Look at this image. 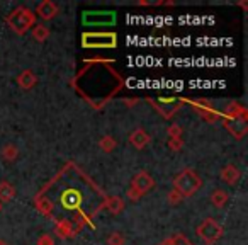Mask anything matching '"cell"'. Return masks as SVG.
Returning <instances> with one entry per match:
<instances>
[{"label": "cell", "mask_w": 248, "mask_h": 245, "mask_svg": "<svg viewBox=\"0 0 248 245\" xmlns=\"http://www.w3.org/2000/svg\"><path fill=\"white\" fill-rule=\"evenodd\" d=\"M107 245H126V238L121 231H112L107 237Z\"/></svg>", "instance_id": "44dd1931"}, {"label": "cell", "mask_w": 248, "mask_h": 245, "mask_svg": "<svg viewBox=\"0 0 248 245\" xmlns=\"http://www.w3.org/2000/svg\"><path fill=\"white\" fill-rule=\"evenodd\" d=\"M2 208H4V204H2V203H0V211H2Z\"/></svg>", "instance_id": "83f0119b"}, {"label": "cell", "mask_w": 248, "mask_h": 245, "mask_svg": "<svg viewBox=\"0 0 248 245\" xmlns=\"http://www.w3.org/2000/svg\"><path fill=\"white\" fill-rule=\"evenodd\" d=\"M36 19L38 17H36V14L31 9L21 5V7L14 9V11L7 16L5 22H7V26L11 28L12 33H16L17 36H24L28 31H31V28L36 26Z\"/></svg>", "instance_id": "6da1fadb"}, {"label": "cell", "mask_w": 248, "mask_h": 245, "mask_svg": "<svg viewBox=\"0 0 248 245\" xmlns=\"http://www.w3.org/2000/svg\"><path fill=\"white\" fill-rule=\"evenodd\" d=\"M99 148L102 150L104 153H110L117 148V142L116 138H112L110 135H104L102 138L99 140Z\"/></svg>", "instance_id": "ac0fdd59"}, {"label": "cell", "mask_w": 248, "mask_h": 245, "mask_svg": "<svg viewBox=\"0 0 248 245\" xmlns=\"http://www.w3.org/2000/svg\"><path fill=\"white\" fill-rule=\"evenodd\" d=\"M0 245H9L7 242H4V240H0Z\"/></svg>", "instance_id": "4316f807"}, {"label": "cell", "mask_w": 248, "mask_h": 245, "mask_svg": "<svg viewBox=\"0 0 248 245\" xmlns=\"http://www.w3.org/2000/svg\"><path fill=\"white\" fill-rule=\"evenodd\" d=\"M224 117H245V119H248L247 117V109H245L241 104L238 102H230L226 106V109H224Z\"/></svg>", "instance_id": "9a60e30c"}, {"label": "cell", "mask_w": 248, "mask_h": 245, "mask_svg": "<svg viewBox=\"0 0 248 245\" xmlns=\"http://www.w3.org/2000/svg\"><path fill=\"white\" fill-rule=\"evenodd\" d=\"M31 34H32V38H34V41L45 43L46 39L49 38V28H46L45 24H36L34 28H32Z\"/></svg>", "instance_id": "e0dca14e"}, {"label": "cell", "mask_w": 248, "mask_h": 245, "mask_svg": "<svg viewBox=\"0 0 248 245\" xmlns=\"http://www.w3.org/2000/svg\"><path fill=\"white\" fill-rule=\"evenodd\" d=\"M83 46L85 48H112L116 46V34H110V33L83 34Z\"/></svg>", "instance_id": "277c9868"}, {"label": "cell", "mask_w": 248, "mask_h": 245, "mask_svg": "<svg viewBox=\"0 0 248 245\" xmlns=\"http://www.w3.org/2000/svg\"><path fill=\"white\" fill-rule=\"evenodd\" d=\"M150 142H152V136H150L143 128H136L135 131L129 135V143H131L136 150H143Z\"/></svg>", "instance_id": "30bf717a"}, {"label": "cell", "mask_w": 248, "mask_h": 245, "mask_svg": "<svg viewBox=\"0 0 248 245\" xmlns=\"http://www.w3.org/2000/svg\"><path fill=\"white\" fill-rule=\"evenodd\" d=\"M169 148L172 152H180L184 148V140L179 138V140H169Z\"/></svg>", "instance_id": "d4e9b609"}, {"label": "cell", "mask_w": 248, "mask_h": 245, "mask_svg": "<svg viewBox=\"0 0 248 245\" xmlns=\"http://www.w3.org/2000/svg\"><path fill=\"white\" fill-rule=\"evenodd\" d=\"M219 177L223 182H226L228 186H236L241 179V172L234 163H226V165L221 169Z\"/></svg>", "instance_id": "ba28073f"}, {"label": "cell", "mask_w": 248, "mask_h": 245, "mask_svg": "<svg viewBox=\"0 0 248 245\" xmlns=\"http://www.w3.org/2000/svg\"><path fill=\"white\" fill-rule=\"evenodd\" d=\"M172 186L173 191H177L182 197H190L201 189L202 179L194 169H184L182 172H179L173 177Z\"/></svg>", "instance_id": "7a4b0ae2"}, {"label": "cell", "mask_w": 248, "mask_h": 245, "mask_svg": "<svg viewBox=\"0 0 248 245\" xmlns=\"http://www.w3.org/2000/svg\"><path fill=\"white\" fill-rule=\"evenodd\" d=\"M83 22L87 24H112L114 22V14L110 12H87L83 16Z\"/></svg>", "instance_id": "8fae6325"}, {"label": "cell", "mask_w": 248, "mask_h": 245, "mask_svg": "<svg viewBox=\"0 0 248 245\" xmlns=\"http://www.w3.org/2000/svg\"><path fill=\"white\" fill-rule=\"evenodd\" d=\"M160 245H194V244L186 237V235L175 233V235H172V237L167 238V240L160 242Z\"/></svg>", "instance_id": "ffe728a7"}, {"label": "cell", "mask_w": 248, "mask_h": 245, "mask_svg": "<svg viewBox=\"0 0 248 245\" xmlns=\"http://www.w3.org/2000/svg\"><path fill=\"white\" fill-rule=\"evenodd\" d=\"M211 204H213L216 210H221V208H224L228 204V201H230V194L226 193L224 189H221V187H216V189L211 193Z\"/></svg>", "instance_id": "7c38bea8"}, {"label": "cell", "mask_w": 248, "mask_h": 245, "mask_svg": "<svg viewBox=\"0 0 248 245\" xmlns=\"http://www.w3.org/2000/svg\"><path fill=\"white\" fill-rule=\"evenodd\" d=\"M16 82H17V85L21 87L22 90H31V89H34L36 83H38V77H36V73L32 72V70L24 68L17 75Z\"/></svg>", "instance_id": "9c48e42d"}, {"label": "cell", "mask_w": 248, "mask_h": 245, "mask_svg": "<svg viewBox=\"0 0 248 245\" xmlns=\"http://www.w3.org/2000/svg\"><path fill=\"white\" fill-rule=\"evenodd\" d=\"M126 194H128V197H129V199H131V201H140V199H141V197H143V194H140L138 191L131 189V187H129L128 193H126Z\"/></svg>", "instance_id": "484cf974"}, {"label": "cell", "mask_w": 248, "mask_h": 245, "mask_svg": "<svg viewBox=\"0 0 248 245\" xmlns=\"http://www.w3.org/2000/svg\"><path fill=\"white\" fill-rule=\"evenodd\" d=\"M182 133H184V130L180 128L179 125H170L169 130H167V135L170 136V140H179V138H182Z\"/></svg>", "instance_id": "7402d4cb"}, {"label": "cell", "mask_w": 248, "mask_h": 245, "mask_svg": "<svg viewBox=\"0 0 248 245\" xmlns=\"http://www.w3.org/2000/svg\"><path fill=\"white\" fill-rule=\"evenodd\" d=\"M34 14H36V17L43 19V21H51V19H55L56 16L60 14V7L53 0H43V2L38 4Z\"/></svg>", "instance_id": "52a82bcc"}, {"label": "cell", "mask_w": 248, "mask_h": 245, "mask_svg": "<svg viewBox=\"0 0 248 245\" xmlns=\"http://www.w3.org/2000/svg\"><path fill=\"white\" fill-rule=\"evenodd\" d=\"M221 123H223L224 130H226L231 136H234L236 140H241L247 136L248 119H245V117H223Z\"/></svg>", "instance_id": "5b68a950"}, {"label": "cell", "mask_w": 248, "mask_h": 245, "mask_svg": "<svg viewBox=\"0 0 248 245\" xmlns=\"http://www.w3.org/2000/svg\"><path fill=\"white\" fill-rule=\"evenodd\" d=\"M129 187L135 191H138L140 194H148L150 191L155 187V179H153L152 176H150L146 170H140L138 174H135L131 179V184H129Z\"/></svg>", "instance_id": "8992f818"}, {"label": "cell", "mask_w": 248, "mask_h": 245, "mask_svg": "<svg viewBox=\"0 0 248 245\" xmlns=\"http://www.w3.org/2000/svg\"><path fill=\"white\" fill-rule=\"evenodd\" d=\"M184 197L180 196L177 191H170L169 194H167V201H169V204H172V206H177V204H180V201H182Z\"/></svg>", "instance_id": "cb8c5ba5"}, {"label": "cell", "mask_w": 248, "mask_h": 245, "mask_svg": "<svg viewBox=\"0 0 248 245\" xmlns=\"http://www.w3.org/2000/svg\"><path fill=\"white\" fill-rule=\"evenodd\" d=\"M36 245H56V242H55V237H53L51 233H43L41 237L38 238Z\"/></svg>", "instance_id": "603a6c76"}, {"label": "cell", "mask_w": 248, "mask_h": 245, "mask_svg": "<svg viewBox=\"0 0 248 245\" xmlns=\"http://www.w3.org/2000/svg\"><path fill=\"white\" fill-rule=\"evenodd\" d=\"M55 231H56V235H58V237L68 238V237H72V233H73V227H72V223H70V221L62 220V221H58V223H56Z\"/></svg>", "instance_id": "d6986e66"}, {"label": "cell", "mask_w": 248, "mask_h": 245, "mask_svg": "<svg viewBox=\"0 0 248 245\" xmlns=\"http://www.w3.org/2000/svg\"><path fill=\"white\" fill-rule=\"evenodd\" d=\"M196 233L206 245H214L217 240H221V237L224 233V228L214 218H206V220H202L197 225Z\"/></svg>", "instance_id": "3957f363"}, {"label": "cell", "mask_w": 248, "mask_h": 245, "mask_svg": "<svg viewBox=\"0 0 248 245\" xmlns=\"http://www.w3.org/2000/svg\"><path fill=\"white\" fill-rule=\"evenodd\" d=\"M104 206L109 210V213L112 214H119L121 211L124 210V201L121 199L119 196H112V197H107L106 203H104Z\"/></svg>", "instance_id": "2e32d148"}, {"label": "cell", "mask_w": 248, "mask_h": 245, "mask_svg": "<svg viewBox=\"0 0 248 245\" xmlns=\"http://www.w3.org/2000/svg\"><path fill=\"white\" fill-rule=\"evenodd\" d=\"M0 157H2V160H5V162H9V163L16 162V160L19 159V147L14 145V143H5V145L0 148Z\"/></svg>", "instance_id": "4fadbf2b"}, {"label": "cell", "mask_w": 248, "mask_h": 245, "mask_svg": "<svg viewBox=\"0 0 248 245\" xmlns=\"http://www.w3.org/2000/svg\"><path fill=\"white\" fill-rule=\"evenodd\" d=\"M16 187L12 184H9L7 180H0V203H9L16 197Z\"/></svg>", "instance_id": "5bb4252c"}]
</instances>
